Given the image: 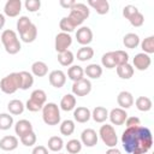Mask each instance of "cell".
I'll use <instances>...</instances> for the list:
<instances>
[{"instance_id": "obj_37", "label": "cell", "mask_w": 154, "mask_h": 154, "mask_svg": "<svg viewBox=\"0 0 154 154\" xmlns=\"http://www.w3.org/2000/svg\"><path fill=\"white\" fill-rule=\"evenodd\" d=\"M140 45H141V48H142L143 53H146L148 55L154 53V36L153 35L143 38V41L140 42Z\"/></svg>"}, {"instance_id": "obj_8", "label": "cell", "mask_w": 154, "mask_h": 154, "mask_svg": "<svg viewBox=\"0 0 154 154\" xmlns=\"http://www.w3.org/2000/svg\"><path fill=\"white\" fill-rule=\"evenodd\" d=\"M72 43V37L70 34L66 32H59L55 36L54 41V48L58 53H63L65 51H69V47Z\"/></svg>"}, {"instance_id": "obj_27", "label": "cell", "mask_w": 154, "mask_h": 154, "mask_svg": "<svg viewBox=\"0 0 154 154\" xmlns=\"http://www.w3.org/2000/svg\"><path fill=\"white\" fill-rule=\"evenodd\" d=\"M91 118L96 123H103V122H106L107 118H108V111H107V108H105L102 106H96L93 109V112H91Z\"/></svg>"}, {"instance_id": "obj_44", "label": "cell", "mask_w": 154, "mask_h": 154, "mask_svg": "<svg viewBox=\"0 0 154 154\" xmlns=\"http://www.w3.org/2000/svg\"><path fill=\"white\" fill-rule=\"evenodd\" d=\"M128 20L130 22V24H131L132 26H135V28H140V26H142L143 23H144V17H143V14L138 11V12H136L132 17H130Z\"/></svg>"}, {"instance_id": "obj_2", "label": "cell", "mask_w": 154, "mask_h": 154, "mask_svg": "<svg viewBox=\"0 0 154 154\" xmlns=\"http://www.w3.org/2000/svg\"><path fill=\"white\" fill-rule=\"evenodd\" d=\"M0 41L4 45L5 51L11 55H14V54L19 53V51L22 48L19 38H18L16 31H13L11 29H7V30L2 31V34L0 36Z\"/></svg>"}, {"instance_id": "obj_5", "label": "cell", "mask_w": 154, "mask_h": 154, "mask_svg": "<svg viewBox=\"0 0 154 154\" xmlns=\"http://www.w3.org/2000/svg\"><path fill=\"white\" fill-rule=\"evenodd\" d=\"M46 101H47V94L45 93V90L35 89L31 93L29 100L26 101L25 108L28 111H30V112H38V111L42 109V107L45 106Z\"/></svg>"}, {"instance_id": "obj_9", "label": "cell", "mask_w": 154, "mask_h": 154, "mask_svg": "<svg viewBox=\"0 0 154 154\" xmlns=\"http://www.w3.org/2000/svg\"><path fill=\"white\" fill-rule=\"evenodd\" d=\"M91 91V83L88 78H82L72 84V94L75 96H85Z\"/></svg>"}, {"instance_id": "obj_47", "label": "cell", "mask_w": 154, "mask_h": 154, "mask_svg": "<svg viewBox=\"0 0 154 154\" xmlns=\"http://www.w3.org/2000/svg\"><path fill=\"white\" fill-rule=\"evenodd\" d=\"M124 124L126 125V128H135V126H140V125H141V119H140L138 117H135V116H132V117H128Z\"/></svg>"}, {"instance_id": "obj_31", "label": "cell", "mask_w": 154, "mask_h": 154, "mask_svg": "<svg viewBox=\"0 0 154 154\" xmlns=\"http://www.w3.org/2000/svg\"><path fill=\"white\" fill-rule=\"evenodd\" d=\"M20 89L22 90H28L29 88L32 87L34 84V76L32 73L28 72V71H20Z\"/></svg>"}, {"instance_id": "obj_33", "label": "cell", "mask_w": 154, "mask_h": 154, "mask_svg": "<svg viewBox=\"0 0 154 154\" xmlns=\"http://www.w3.org/2000/svg\"><path fill=\"white\" fill-rule=\"evenodd\" d=\"M47 146H48V149L51 152H54V153H58L63 149L64 147V141L61 137L59 136H52L49 137L48 142H47Z\"/></svg>"}, {"instance_id": "obj_52", "label": "cell", "mask_w": 154, "mask_h": 154, "mask_svg": "<svg viewBox=\"0 0 154 154\" xmlns=\"http://www.w3.org/2000/svg\"><path fill=\"white\" fill-rule=\"evenodd\" d=\"M59 154H61V153H59Z\"/></svg>"}, {"instance_id": "obj_23", "label": "cell", "mask_w": 154, "mask_h": 154, "mask_svg": "<svg viewBox=\"0 0 154 154\" xmlns=\"http://www.w3.org/2000/svg\"><path fill=\"white\" fill-rule=\"evenodd\" d=\"M117 67V75L119 78L122 79H130L132 76H134V67L132 65H130L129 63L126 64H122V65H118L116 66Z\"/></svg>"}, {"instance_id": "obj_45", "label": "cell", "mask_w": 154, "mask_h": 154, "mask_svg": "<svg viewBox=\"0 0 154 154\" xmlns=\"http://www.w3.org/2000/svg\"><path fill=\"white\" fill-rule=\"evenodd\" d=\"M24 6L29 12H36L41 7V1L40 0H26L24 2Z\"/></svg>"}, {"instance_id": "obj_15", "label": "cell", "mask_w": 154, "mask_h": 154, "mask_svg": "<svg viewBox=\"0 0 154 154\" xmlns=\"http://www.w3.org/2000/svg\"><path fill=\"white\" fill-rule=\"evenodd\" d=\"M22 11L20 0H7L4 6V13L7 17H17Z\"/></svg>"}, {"instance_id": "obj_34", "label": "cell", "mask_w": 154, "mask_h": 154, "mask_svg": "<svg viewBox=\"0 0 154 154\" xmlns=\"http://www.w3.org/2000/svg\"><path fill=\"white\" fill-rule=\"evenodd\" d=\"M76 129V125H75V122L71 120V119H65L60 123V126H59V130H60V134L64 135V136H70L73 134Z\"/></svg>"}, {"instance_id": "obj_26", "label": "cell", "mask_w": 154, "mask_h": 154, "mask_svg": "<svg viewBox=\"0 0 154 154\" xmlns=\"http://www.w3.org/2000/svg\"><path fill=\"white\" fill-rule=\"evenodd\" d=\"M134 102L136 105V108L141 112H148L153 107V102L148 96H138Z\"/></svg>"}, {"instance_id": "obj_4", "label": "cell", "mask_w": 154, "mask_h": 154, "mask_svg": "<svg viewBox=\"0 0 154 154\" xmlns=\"http://www.w3.org/2000/svg\"><path fill=\"white\" fill-rule=\"evenodd\" d=\"M89 8L85 4L82 2H76L71 8L69 13V19L75 24V26L81 25L88 17H89Z\"/></svg>"}, {"instance_id": "obj_32", "label": "cell", "mask_w": 154, "mask_h": 154, "mask_svg": "<svg viewBox=\"0 0 154 154\" xmlns=\"http://www.w3.org/2000/svg\"><path fill=\"white\" fill-rule=\"evenodd\" d=\"M94 57V49L89 46H82L77 51V60L79 61H88Z\"/></svg>"}, {"instance_id": "obj_36", "label": "cell", "mask_w": 154, "mask_h": 154, "mask_svg": "<svg viewBox=\"0 0 154 154\" xmlns=\"http://www.w3.org/2000/svg\"><path fill=\"white\" fill-rule=\"evenodd\" d=\"M82 146L83 144H82V142L79 140L72 138V140L67 141L65 147H66V150H67L69 154H77V153H79L82 150Z\"/></svg>"}, {"instance_id": "obj_19", "label": "cell", "mask_w": 154, "mask_h": 154, "mask_svg": "<svg viewBox=\"0 0 154 154\" xmlns=\"http://www.w3.org/2000/svg\"><path fill=\"white\" fill-rule=\"evenodd\" d=\"M30 131H34L32 130V124L26 119H20L14 125V132H16L17 136H19V138L22 136H24L25 134L30 132Z\"/></svg>"}, {"instance_id": "obj_12", "label": "cell", "mask_w": 154, "mask_h": 154, "mask_svg": "<svg viewBox=\"0 0 154 154\" xmlns=\"http://www.w3.org/2000/svg\"><path fill=\"white\" fill-rule=\"evenodd\" d=\"M76 40L82 46H88L93 41V31L89 26H81L76 31Z\"/></svg>"}, {"instance_id": "obj_53", "label": "cell", "mask_w": 154, "mask_h": 154, "mask_svg": "<svg viewBox=\"0 0 154 154\" xmlns=\"http://www.w3.org/2000/svg\"><path fill=\"white\" fill-rule=\"evenodd\" d=\"M0 42H1V41H0Z\"/></svg>"}, {"instance_id": "obj_43", "label": "cell", "mask_w": 154, "mask_h": 154, "mask_svg": "<svg viewBox=\"0 0 154 154\" xmlns=\"http://www.w3.org/2000/svg\"><path fill=\"white\" fill-rule=\"evenodd\" d=\"M31 24H32V23H31V20H30L29 17H26V16L19 17V19L17 20V30H18V32L22 34V32H23L24 30H26Z\"/></svg>"}, {"instance_id": "obj_20", "label": "cell", "mask_w": 154, "mask_h": 154, "mask_svg": "<svg viewBox=\"0 0 154 154\" xmlns=\"http://www.w3.org/2000/svg\"><path fill=\"white\" fill-rule=\"evenodd\" d=\"M88 5L93 7L96 13L99 14H106L109 11V4L107 0H88Z\"/></svg>"}, {"instance_id": "obj_30", "label": "cell", "mask_w": 154, "mask_h": 154, "mask_svg": "<svg viewBox=\"0 0 154 154\" xmlns=\"http://www.w3.org/2000/svg\"><path fill=\"white\" fill-rule=\"evenodd\" d=\"M84 73L91 79H97L102 76V67L99 64H89L84 69Z\"/></svg>"}, {"instance_id": "obj_49", "label": "cell", "mask_w": 154, "mask_h": 154, "mask_svg": "<svg viewBox=\"0 0 154 154\" xmlns=\"http://www.w3.org/2000/svg\"><path fill=\"white\" fill-rule=\"evenodd\" d=\"M60 6L61 7H64V8H71L75 4H76V1H73V0H60Z\"/></svg>"}, {"instance_id": "obj_35", "label": "cell", "mask_w": 154, "mask_h": 154, "mask_svg": "<svg viewBox=\"0 0 154 154\" xmlns=\"http://www.w3.org/2000/svg\"><path fill=\"white\" fill-rule=\"evenodd\" d=\"M75 60V55L71 51H65L63 53H58V61L61 66H71Z\"/></svg>"}, {"instance_id": "obj_41", "label": "cell", "mask_w": 154, "mask_h": 154, "mask_svg": "<svg viewBox=\"0 0 154 154\" xmlns=\"http://www.w3.org/2000/svg\"><path fill=\"white\" fill-rule=\"evenodd\" d=\"M101 64L106 69H113L116 67V61L113 57V52H107L101 57Z\"/></svg>"}, {"instance_id": "obj_48", "label": "cell", "mask_w": 154, "mask_h": 154, "mask_svg": "<svg viewBox=\"0 0 154 154\" xmlns=\"http://www.w3.org/2000/svg\"><path fill=\"white\" fill-rule=\"evenodd\" d=\"M31 154H48V149L45 146H35Z\"/></svg>"}, {"instance_id": "obj_1", "label": "cell", "mask_w": 154, "mask_h": 154, "mask_svg": "<svg viewBox=\"0 0 154 154\" xmlns=\"http://www.w3.org/2000/svg\"><path fill=\"white\" fill-rule=\"evenodd\" d=\"M120 141L128 154H146L153 146V135L146 126L126 128L122 134Z\"/></svg>"}, {"instance_id": "obj_51", "label": "cell", "mask_w": 154, "mask_h": 154, "mask_svg": "<svg viewBox=\"0 0 154 154\" xmlns=\"http://www.w3.org/2000/svg\"><path fill=\"white\" fill-rule=\"evenodd\" d=\"M5 23H6V19H5V16L2 14V13H0V30L4 28V25H5Z\"/></svg>"}, {"instance_id": "obj_21", "label": "cell", "mask_w": 154, "mask_h": 154, "mask_svg": "<svg viewBox=\"0 0 154 154\" xmlns=\"http://www.w3.org/2000/svg\"><path fill=\"white\" fill-rule=\"evenodd\" d=\"M60 108L65 112L73 111L76 108V96L73 94H65L60 100Z\"/></svg>"}, {"instance_id": "obj_16", "label": "cell", "mask_w": 154, "mask_h": 154, "mask_svg": "<svg viewBox=\"0 0 154 154\" xmlns=\"http://www.w3.org/2000/svg\"><path fill=\"white\" fill-rule=\"evenodd\" d=\"M134 101H135V100H134L132 94H131L130 91H126V90L120 91V93L118 94V96H117V102H118L119 107L123 108V109L130 108V107L134 105Z\"/></svg>"}, {"instance_id": "obj_17", "label": "cell", "mask_w": 154, "mask_h": 154, "mask_svg": "<svg viewBox=\"0 0 154 154\" xmlns=\"http://www.w3.org/2000/svg\"><path fill=\"white\" fill-rule=\"evenodd\" d=\"M18 138L13 135H8V136H4L0 140V149L5 150V152H12L18 147Z\"/></svg>"}, {"instance_id": "obj_22", "label": "cell", "mask_w": 154, "mask_h": 154, "mask_svg": "<svg viewBox=\"0 0 154 154\" xmlns=\"http://www.w3.org/2000/svg\"><path fill=\"white\" fill-rule=\"evenodd\" d=\"M20 40L25 43H31L36 40L37 37V28L35 24H31L26 30H24L22 34H19Z\"/></svg>"}, {"instance_id": "obj_28", "label": "cell", "mask_w": 154, "mask_h": 154, "mask_svg": "<svg viewBox=\"0 0 154 154\" xmlns=\"http://www.w3.org/2000/svg\"><path fill=\"white\" fill-rule=\"evenodd\" d=\"M31 73L36 77H45L48 73V66L43 61H35L31 65Z\"/></svg>"}, {"instance_id": "obj_6", "label": "cell", "mask_w": 154, "mask_h": 154, "mask_svg": "<svg viewBox=\"0 0 154 154\" xmlns=\"http://www.w3.org/2000/svg\"><path fill=\"white\" fill-rule=\"evenodd\" d=\"M0 89L5 94H13L20 89V75L19 72H12L5 76L0 81Z\"/></svg>"}, {"instance_id": "obj_7", "label": "cell", "mask_w": 154, "mask_h": 154, "mask_svg": "<svg viewBox=\"0 0 154 154\" xmlns=\"http://www.w3.org/2000/svg\"><path fill=\"white\" fill-rule=\"evenodd\" d=\"M97 135L100 136V138L102 140V142H103L108 148H113V147H116L117 143H118V137H117L116 130H114V128H113L112 125H109V124L101 125Z\"/></svg>"}, {"instance_id": "obj_46", "label": "cell", "mask_w": 154, "mask_h": 154, "mask_svg": "<svg viewBox=\"0 0 154 154\" xmlns=\"http://www.w3.org/2000/svg\"><path fill=\"white\" fill-rule=\"evenodd\" d=\"M136 12H138V8H137L136 6H134V5H126V6H124V8H123V16H124L126 19H129L130 17H132Z\"/></svg>"}, {"instance_id": "obj_24", "label": "cell", "mask_w": 154, "mask_h": 154, "mask_svg": "<svg viewBox=\"0 0 154 154\" xmlns=\"http://www.w3.org/2000/svg\"><path fill=\"white\" fill-rule=\"evenodd\" d=\"M7 109L10 112V114H13V116H19L24 112L25 109V105L18 100V99H13L11 100L8 103H7Z\"/></svg>"}, {"instance_id": "obj_14", "label": "cell", "mask_w": 154, "mask_h": 154, "mask_svg": "<svg viewBox=\"0 0 154 154\" xmlns=\"http://www.w3.org/2000/svg\"><path fill=\"white\" fill-rule=\"evenodd\" d=\"M108 118L113 125H123L128 118V113L125 109L117 107L111 109V112H108Z\"/></svg>"}, {"instance_id": "obj_39", "label": "cell", "mask_w": 154, "mask_h": 154, "mask_svg": "<svg viewBox=\"0 0 154 154\" xmlns=\"http://www.w3.org/2000/svg\"><path fill=\"white\" fill-rule=\"evenodd\" d=\"M59 28L61 29V32H66V34H70V32H72V31L76 29L75 24L69 19V17H63V18L60 19V22H59Z\"/></svg>"}, {"instance_id": "obj_38", "label": "cell", "mask_w": 154, "mask_h": 154, "mask_svg": "<svg viewBox=\"0 0 154 154\" xmlns=\"http://www.w3.org/2000/svg\"><path fill=\"white\" fill-rule=\"evenodd\" d=\"M13 125V117L10 113H0V130H8Z\"/></svg>"}, {"instance_id": "obj_25", "label": "cell", "mask_w": 154, "mask_h": 154, "mask_svg": "<svg viewBox=\"0 0 154 154\" xmlns=\"http://www.w3.org/2000/svg\"><path fill=\"white\" fill-rule=\"evenodd\" d=\"M67 77L73 81V82H77L82 78H84V70L82 66L79 65H71L67 70Z\"/></svg>"}, {"instance_id": "obj_3", "label": "cell", "mask_w": 154, "mask_h": 154, "mask_svg": "<svg viewBox=\"0 0 154 154\" xmlns=\"http://www.w3.org/2000/svg\"><path fill=\"white\" fill-rule=\"evenodd\" d=\"M41 111H42V119L45 124L49 126H54L60 123V109L57 103L46 102Z\"/></svg>"}, {"instance_id": "obj_40", "label": "cell", "mask_w": 154, "mask_h": 154, "mask_svg": "<svg viewBox=\"0 0 154 154\" xmlns=\"http://www.w3.org/2000/svg\"><path fill=\"white\" fill-rule=\"evenodd\" d=\"M113 57H114V61H116V66L122 65V64H126L129 63V54L125 51L118 49L113 52Z\"/></svg>"}, {"instance_id": "obj_18", "label": "cell", "mask_w": 154, "mask_h": 154, "mask_svg": "<svg viewBox=\"0 0 154 154\" xmlns=\"http://www.w3.org/2000/svg\"><path fill=\"white\" fill-rule=\"evenodd\" d=\"M91 118V112L88 107H84V106H79L77 108L73 109V119L77 122V123H87L89 119Z\"/></svg>"}, {"instance_id": "obj_42", "label": "cell", "mask_w": 154, "mask_h": 154, "mask_svg": "<svg viewBox=\"0 0 154 154\" xmlns=\"http://www.w3.org/2000/svg\"><path fill=\"white\" fill-rule=\"evenodd\" d=\"M36 140H37V137H36V134L34 131H30V132H28L20 137V142L25 147H32L36 143Z\"/></svg>"}, {"instance_id": "obj_10", "label": "cell", "mask_w": 154, "mask_h": 154, "mask_svg": "<svg viewBox=\"0 0 154 154\" xmlns=\"http://www.w3.org/2000/svg\"><path fill=\"white\" fill-rule=\"evenodd\" d=\"M97 140H99V135L96 134V131L94 129H84L81 134V140L79 141L82 142L83 146L91 148V147L96 146Z\"/></svg>"}, {"instance_id": "obj_11", "label": "cell", "mask_w": 154, "mask_h": 154, "mask_svg": "<svg viewBox=\"0 0 154 154\" xmlns=\"http://www.w3.org/2000/svg\"><path fill=\"white\" fill-rule=\"evenodd\" d=\"M132 64H134L132 67H135L136 70H138V71H146L150 66L152 59H150V57L148 54H146V53L142 52V53H137L134 57Z\"/></svg>"}, {"instance_id": "obj_50", "label": "cell", "mask_w": 154, "mask_h": 154, "mask_svg": "<svg viewBox=\"0 0 154 154\" xmlns=\"http://www.w3.org/2000/svg\"><path fill=\"white\" fill-rule=\"evenodd\" d=\"M106 154H122V152L117 147H113V148H108L106 150Z\"/></svg>"}, {"instance_id": "obj_29", "label": "cell", "mask_w": 154, "mask_h": 154, "mask_svg": "<svg viewBox=\"0 0 154 154\" xmlns=\"http://www.w3.org/2000/svg\"><path fill=\"white\" fill-rule=\"evenodd\" d=\"M123 45L126 48L134 49L140 45V36L135 32H128L124 37H123Z\"/></svg>"}, {"instance_id": "obj_13", "label": "cell", "mask_w": 154, "mask_h": 154, "mask_svg": "<svg viewBox=\"0 0 154 154\" xmlns=\"http://www.w3.org/2000/svg\"><path fill=\"white\" fill-rule=\"evenodd\" d=\"M48 81L52 87L59 89V88L64 87V84L66 83V75L61 70H53L48 75Z\"/></svg>"}]
</instances>
